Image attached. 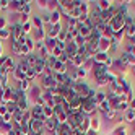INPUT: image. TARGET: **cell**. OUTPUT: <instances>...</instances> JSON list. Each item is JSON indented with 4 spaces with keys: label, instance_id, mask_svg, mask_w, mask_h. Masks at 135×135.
Wrapping results in <instances>:
<instances>
[{
    "label": "cell",
    "instance_id": "6",
    "mask_svg": "<svg viewBox=\"0 0 135 135\" xmlns=\"http://www.w3.org/2000/svg\"><path fill=\"white\" fill-rule=\"evenodd\" d=\"M109 49H111V39L101 36V39H99V52H108Z\"/></svg>",
    "mask_w": 135,
    "mask_h": 135
},
{
    "label": "cell",
    "instance_id": "11",
    "mask_svg": "<svg viewBox=\"0 0 135 135\" xmlns=\"http://www.w3.org/2000/svg\"><path fill=\"white\" fill-rule=\"evenodd\" d=\"M23 2H25V0H13V2H10V10L20 13L21 7H23Z\"/></svg>",
    "mask_w": 135,
    "mask_h": 135
},
{
    "label": "cell",
    "instance_id": "22",
    "mask_svg": "<svg viewBox=\"0 0 135 135\" xmlns=\"http://www.w3.org/2000/svg\"><path fill=\"white\" fill-rule=\"evenodd\" d=\"M10 8V2L8 0H0V10H8Z\"/></svg>",
    "mask_w": 135,
    "mask_h": 135
},
{
    "label": "cell",
    "instance_id": "5",
    "mask_svg": "<svg viewBox=\"0 0 135 135\" xmlns=\"http://www.w3.org/2000/svg\"><path fill=\"white\" fill-rule=\"evenodd\" d=\"M57 127H59V120H57L55 117H52V119H49V120L44 122V129L49 130V132H55Z\"/></svg>",
    "mask_w": 135,
    "mask_h": 135
},
{
    "label": "cell",
    "instance_id": "30",
    "mask_svg": "<svg viewBox=\"0 0 135 135\" xmlns=\"http://www.w3.org/2000/svg\"><path fill=\"white\" fill-rule=\"evenodd\" d=\"M30 135H44V130H41V132H34V133H30Z\"/></svg>",
    "mask_w": 135,
    "mask_h": 135
},
{
    "label": "cell",
    "instance_id": "10",
    "mask_svg": "<svg viewBox=\"0 0 135 135\" xmlns=\"http://www.w3.org/2000/svg\"><path fill=\"white\" fill-rule=\"evenodd\" d=\"M30 93H31V96H33L34 99H37V98H41V96H42V90H41L37 85H33V86H31Z\"/></svg>",
    "mask_w": 135,
    "mask_h": 135
},
{
    "label": "cell",
    "instance_id": "7",
    "mask_svg": "<svg viewBox=\"0 0 135 135\" xmlns=\"http://www.w3.org/2000/svg\"><path fill=\"white\" fill-rule=\"evenodd\" d=\"M31 86H33V83H31L30 80H26V78H25V80H21V81H20V85H18V90H20L21 93H25V94H26L28 91L31 90Z\"/></svg>",
    "mask_w": 135,
    "mask_h": 135
},
{
    "label": "cell",
    "instance_id": "20",
    "mask_svg": "<svg viewBox=\"0 0 135 135\" xmlns=\"http://www.w3.org/2000/svg\"><path fill=\"white\" fill-rule=\"evenodd\" d=\"M5 106H7V112H10V114H15V112L18 111V108H16L15 103H8V104H5Z\"/></svg>",
    "mask_w": 135,
    "mask_h": 135
},
{
    "label": "cell",
    "instance_id": "12",
    "mask_svg": "<svg viewBox=\"0 0 135 135\" xmlns=\"http://www.w3.org/2000/svg\"><path fill=\"white\" fill-rule=\"evenodd\" d=\"M25 60H26L28 65H30V69H33V67L36 65V62H37V55L33 52V54H30V55H26V57H25Z\"/></svg>",
    "mask_w": 135,
    "mask_h": 135
},
{
    "label": "cell",
    "instance_id": "29",
    "mask_svg": "<svg viewBox=\"0 0 135 135\" xmlns=\"http://www.w3.org/2000/svg\"><path fill=\"white\" fill-rule=\"evenodd\" d=\"M3 55V46H2V41H0V57Z\"/></svg>",
    "mask_w": 135,
    "mask_h": 135
},
{
    "label": "cell",
    "instance_id": "2",
    "mask_svg": "<svg viewBox=\"0 0 135 135\" xmlns=\"http://www.w3.org/2000/svg\"><path fill=\"white\" fill-rule=\"evenodd\" d=\"M44 119H33L31 122H30V132L31 133H34V132H41V130H44Z\"/></svg>",
    "mask_w": 135,
    "mask_h": 135
},
{
    "label": "cell",
    "instance_id": "1",
    "mask_svg": "<svg viewBox=\"0 0 135 135\" xmlns=\"http://www.w3.org/2000/svg\"><path fill=\"white\" fill-rule=\"evenodd\" d=\"M81 112L85 115H90V114H94L96 112V104L93 99H83L81 101Z\"/></svg>",
    "mask_w": 135,
    "mask_h": 135
},
{
    "label": "cell",
    "instance_id": "13",
    "mask_svg": "<svg viewBox=\"0 0 135 135\" xmlns=\"http://www.w3.org/2000/svg\"><path fill=\"white\" fill-rule=\"evenodd\" d=\"M20 13H21V15H28V16H30V13H31V2H23V7H21Z\"/></svg>",
    "mask_w": 135,
    "mask_h": 135
},
{
    "label": "cell",
    "instance_id": "8",
    "mask_svg": "<svg viewBox=\"0 0 135 135\" xmlns=\"http://www.w3.org/2000/svg\"><path fill=\"white\" fill-rule=\"evenodd\" d=\"M108 54L106 52H98V54H94V57H93V60L96 62V64H106V60H108Z\"/></svg>",
    "mask_w": 135,
    "mask_h": 135
},
{
    "label": "cell",
    "instance_id": "16",
    "mask_svg": "<svg viewBox=\"0 0 135 135\" xmlns=\"http://www.w3.org/2000/svg\"><path fill=\"white\" fill-rule=\"evenodd\" d=\"M125 120H127L129 124L135 122V111L133 109H127V111H125Z\"/></svg>",
    "mask_w": 135,
    "mask_h": 135
},
{
    "label": "cell",
    "instance_id": "17",
    "mask_svg": "<svg viewBox=\"0 0 135 135\" xmlns=\"http://www.w3.org/2000/svg\"><path fill=\"white\" fill-rule=\"evenodd\" d=\"M10 37H12V31H10V28L0 30V41H2V39H10Z\"/></svg>",
    "mask_w": 135,
    "mask_h": 135
},
{
    "label": "cell",
    "instance_id": "18",
    "mask_svg": "<svg viewBox=\"0 0 135 135\" xmlns=\"http://www.w3.org/2000/svg\"><path fill=\"white\" fill-rule=\"evenodd\" d=\"M10 52H12V55H21V52H20V44H13L12 42Z\"/></svg>",
    "mask_w": 135,
    "mask_h": 135
},
{
    "label": "cell",
    "instance_id": "14",
    "mask_svg": "<svg viewBox=\"0 0 135 135\" xmlns=\"http://www.w3.org/2000/svg\"><path fill=\"white\" fill-rule=\"evenodd\" d=\"M16 69H18V70H21L23 73H26V72H28V69H30V65L26 64V60H25V59H21L20 62L16 64Z\"/></svg>",
    "mask_w": 135,
    "mask_h": 135
},
{
    "label": "cell",
    "instance_id": "27",
    "mask_svg": "<svg viewBox=\"0 0 135 135\" xmlns=\"http://www.w3.org/2000/svg\"><path fill=\"white\" fill-rule=\"evenodd\" d=\"M5 114H7V106H5V104H0V115L3 117Z\"/></svg>",
    "mask_w": 135,
    "mask_h": 135
},
{
    "label": "cell",
    "instance_id": "3",
    "mask_svg": "<svg viewBox=\"0 0 135 135\" xmlns=\"http://www.w3.org/2000/svg\"><path fill=\"white\" fill-rule=\"evenodd\" d=\"M15 104H16V108H18V111H20V112H26L28 109H30V108H28V96L26 94H21L20 99H18Z\"/></svg>",
    "mask_w": 135,
    "mask_h": 135
},
{
    "label": "cell",
    "instance_id": "33",
    "mask_svg": "<svg viewBox=\"0 0 135 135\" xmlns=\"http://www.w3.org/2000/svg\"><path fill=\"white\" fill-rule=\"evenodd\" d=\"M0 135H2V133H0Z\"/></svg>",
    "mask_w": 135,
    "mask_h": 135
},
{
    "label": "cell",
    "instance_id": "31",
    "mask_svg": "<svg viewBox=\"0 0 135 135\" xmlns=\"http://www.w3.org/2000/svg\"><path fill=\"white\" fill-rule=\"evenodd\" d=\"M2 122H3V119H2V115H0V125H2Z\"/></svg>",
    "mask_w": 135,
    "mask_h": 135
},
{
    "label": "cell",
    "instance_id": "24",
    "mask_svg": "<svg viewBox=\"0 0 135 135\" xmlns=\"http://www.w3.org/2000/svg\"><path fill=\"white\" fill-rule=\"evenodd\" d=\"M96 83H98V86H104L108 85V80H106V76H101V78H96Z\"/></svg>",
    "mask_w": 135,
    "mask_h": 135
},
{
    "label": "cell",
    "instance_id": "23",
    "mask_svg": "<svg viewBox=\"0 0 135 135\" xmlns=\"http://www.w3.org/2000/svg\"><path fill=\"white\" fill-rule=\"evenodd\" d=\"M114 115H115V109H109L108 112H104V117L106 119H114Z\"/></svg>",
    "mask_w": 135,
    "mask_h": 135
},
{
    "label": "cell",
    "instance_id": "28",
    "mask_svg": "<svg viewBox=\"0 0 135 135\" xmlns=\"http://www.w3.org/2000/svg\"><path fill=\"white\" fill-rule=\"evenodd\" d=\"M85 135H96V130H93V129H90L88 132H86Z\"/></svg>",
    "mask_w": 135,
    "mask_h": 135
},
{
    "label": "cell",
    "instance_id": "15",
    "mask_svg": "<svg viewBox=\"0 0 135 135\" xmlns=\"http://www.w3.org/2000/svg\"><path fill=\"white\" fill-rule=\"evenodd\" d=\"M36 78H37V72H36L34 69H28V72H26V80L34 81Z\"/></svg>",
    "mask_w": 135,
    "mask_h": 135
},
{
    "label": "cell",
    "instance_id": "19",
    "mask_svg": "<svg viewBox=\"0 0 135 135\" xmlns=\"http://www.w3.org/2000/svg\"><path fill=\"white\" fill-rule=\"evenodd\" d=\"M10 26V23H8V18L7 16H0V30H5V28Z\"/></svg>",
    "mask_w": 135,
    "mask_h": 135
},
{
    "label": "cell",
    "instance_id": "21",
    "mask_svg": "<svg viewBox=\"0 0 135 135\" xmlns=\"http://www.w3.org/2000/svg\"><path fill=\"white\" fill-rule=\"evenodd\" d=\"M112 135H127V130H125V127H117L112 132Z\"/></svg>",
    "mask_w": 135,
    "mask_h": 135
},
{
    "label": "cell",
    "instance_id": "26",
    "mask_svg": "<svg viewBox=\"0 0 135 135\" xmlns=\"http://www.w3.org/2000/svg\"><path fill=\"white\" fill-rule=\"evenodd\" d=\"M8 57H10V55H2V57H0V67H3V65L7 64V60H8Z\"/></svg>",
    "mask_w": 135,
    "mask_h": 135
},
{
    "label": "cell",
    "instance_id": "4",
    "mask_svg": "<svg viewBox=\"0 0 135 135\" xmlns=\"http://www.w3.org/2000/svg\"><path fill=\"white\" fill-rule=\"evenodd\" d=\"M12 94H13V86H7V88L3 90L2 99H0V104H8V103H12Z\"/></svg>",
    "mask_w": 135,
    "mask_h": 135
},
{
    "label": "cell",
    "instance_id": "9",
    "mask_svg": "<svg viewBox=\"0 0 135 135\" xmlns=\"http://www.w3.org/2000/svg\"><path fill=\"white\" fill-rule=\"evenodd\" d=\"M42 117L44 120H49L54 117V108H49V106H44L42 108Z\"/></svg>",
    "mask_w": 135,
    "mask_h": 135
},
{
    "label": "cell",
    "instance_id": "32",
    "mask_svg": "<svg viewBox=\"0 0 135 135\" xmlns=\"http://www.w3.org/2000/svg\"><path fill=\"white\" fill-rule=\"evenodd\" d=\"M133 73H135V65H133Z\"/></svg>",
    "mask_w": 135,
    "mask_h": 135
},
{
    "label": "cell",
    "instance_id": "25",
    "mask_svg": "<svg viewBox=\"0 0 135 135\" xmlns=\"http://www.w3.org/2000/svg\"><path fill=\"white\" fill-rule=\"evenodd\" d=\"M36 5L42 8V10H47V2H44V0H39V2H36Z\"/></svg>",
    "mask_w": 135,
    "mask_h": 135
}]
</instances>
